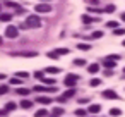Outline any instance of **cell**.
<instances>
[{
  "instance_id": "4316f807",
  "label": "cell",
  "mask_w": 125,
  "mask_h": 117,
  "mask_svg": "<svg viewBox=\"0 0 125 117\" xmlns=\"http://www.w3.org/2000/svg\"><path fill=\"white\" fill-rule=\"evenodd\" d=\"M5 5H7V7H14V9H19V5H17L16 2H10V0H7V2H5Z\"/></svg>"
},
{
  "instance_id": "d6a6232c",
  "label": "cell",
  "mask_w": 125,
  "mask_h": 117,
  "mask_svg": "<svg viewBox=\"0 0 125 117\" xmlns=\"http://www.w3.org/2000/svg\"><path fill=\"white\" fill-rule=\"evenodd\" d=\"M34 78H36V79H43L45 76H43V72H41V71H36V72H34Z\"/></svg>"
},
{
  "instance_id": "44dd1931",
  "label": "cell",
  "mask_w": 125,
  "mask_h": 117,
  "mask_svg": "<svg viewBox=\"0 0 125 117\" xmlns=\"http://www.w3.org/2000/svg\"><path fill=\"white\" fill-rule=\"evenodd\" d=\"M21 107H22V108H31V107H33V102H29V100H22V102H21Z\"/></svg>"
},
{
  "instance_id": "e575fe53",
  "label": "cell",
  "mask_w": 125,
  "mask_h": 117,
  "mask_svg": "<svg viewBox=\"0 0 125 117\" xmlns=\"http://www.w3.org/2000/svg\"><path fill=\"white\" fill-rule=\"evenodd\" d=\"M113 11H115V5H108L106 7V12H113Z\"/></svg>"
},
{
  "instance_id": "7a4b0ae2",
  "label": "cell",
  "mask_w": 125,
  "mask_h": 117,
  "mask_svg": "<svg viewBox=\"0 0 125 117\" xmlns=\"http://www.w3.org/2000/svg\"><path fill=\"white\" fill-rule=\"evenodd\" d=\"M34 11H36L38 14H48V12H52V5H50L48 2H40V4L34 7Z\"/></svg>"
},
{
  "instance_id": "4dcf8cb0",
  "label": "cell",
  "mask_w": 125,
  "mask_h": 117,
  "mask_svg": "<svg viewBox=\"0 0 125 117\" xmlns=\"http://www.w3.org/2000/svg\"><path fill=\"white\" fill-rule=\"evenodd\" d=\"M115 35H118V36H120V35H125V29H123V28H116V29H115Z\"/></svg>"
},
{
  "instance_id": "83f0119b",
  "label": "cell",
  "mask_w": 125,
  "mask_h": 117,
  "mask_svg": "<svg viewBox=\"0 0 125 117\" xmlns=\"http://www.w3.org/2000/svg\"><path fill=\"white\" fill-rule=\"evenodd\" d=\"M74 64H75V65H86V60H84V59H75Z\"/></svg>"
},
{
  "instance_id": "e0dca14e",
  "label": "cell",
  "mask_w": 125,
  "mask_h": 117,
  "mask_svg": "<svg viewBox=\"0 0 125 117\" xmlns=\"http://www.w3.org/2000/svg\"><path fill=\"white\" fill-rule=\"evenodd\" d=\"M41 83H45V84H48V86H53L57 81H55V79H52V78H43V79H41Z\"/></svg>"
},
{
  "instance_id": "7bdbcfd3",
  "label": "cell",
  "mask_w": 125,
  "mask_h": 117,
  "mask_svg": "<svg viewBox=\"0 0 125 117\" xmlns=\"http://www.w3.org/2000/svg\"><path fill=\"white\" fill-rule=\"evenodd\" d=\"M0 11H2V5H0Z\"/></svg>"
},
{
  "instance_id": "cb8c5ba5",
  "label": "cell",
  "mask_w": 125,
  "mask_h": 117,
  "mask_svg": "<svg viewBox=\"0 0 125 117\" xmlns=\"http://www.w3.org/2000/svg\"><path fill=\"white\" fill-rule=\"evenodd\" d=\"M46 115H48V112H46V110H43V108H41V110H38V112L34 114V117H46Z\"/></svg>"
},
{
  "instance_id": "8992f818",
  "label": "cell",
  "mask_w": 125,
  "mask_h": 117,
  "mask_svg": "<svg viewBox=\"0 0 125 117\" xmlns=\"http://www.w3.org/2000/svg\"><path fill=\"white\" fill-rule=\"evenodd\" d=\"M101 95H103V98H108V100H118L120 98L116 95V91H113V90H104Z\"/></svg>"
},
{
  "instance_id": "ab89813d",
  "label": "cell",
  "mask_w": 125,
  "mask_h": 117,
  "mask_svg": "<svg viewBox=\"0 0 125 117\" xmlns=\"http://www.w3.org/2000/svg\"><path fill=\"white\" fill-rule=\"evenodd\" d=\"M122 21H123V23H125V12H123V14H122Z\"/></svg>"
},
{
  "instance_id": "ba28073f",
  "label": "cell",
  "mask_w": 125,
  "mask_h": 117,
  "mask_svg": "<svg viewBox=\"0 0 125 117\" xmlns=\"http://www.w3.org/2000/svg\"><path fill=\"white\" fill-rule=\"evenodd\" d=\"M36 102H38V103H41V105H48V103H52L53 100H52L50 96H38V98H36Z\"/></svg>"
},
{
  "instance_id": "f6af8a7d",
  "label": "cell",
  "mask_w": 125,
  "mask_h": 117,
  "mask_svg": "<svg viewBox=\"0 0 125 117\" xmlns=\"http://www.w3.org/2000/svg\"><path fill=\"white\" fill-rule=\"evenodd\" d=\"M123 72H125V69H123Z\"/></svg>"
},
{
  "instance_id": "2e32d148",
  "label": "cell",
  "mask_w": 125,
  "mask_h": 117,
  "mask_svg": "<svg viewBox=\"0 0 125 117\" xmlns=\"http://www.w3.org/2000/svg\"><path fill=\"white\" fill-rule=\"evenodd\" d=\"M16 55H21V57H36L38 53L36 52H21V53H16Z\"/></svg>"
},
{
  "instance_id": "6da1fadb",
  "label": "cell",
  "mask_w": 125,
  "mask_h": 117,
  "mask_svg": "<svg viewBox=\"0 0 125 117\" xmlns=\"http://www.w3.org/2000/svg\"><path fill=\"white\" fill-rule=\"evenodd\" d=\"M21 28L22 29H38V28H41V17L38 14H31L26 17V21Z\"/></svg>"
},
{
  "instance_id": "836d02e7",
  "label": "cell",
  "mask_w": 125,
  "mask_h": 117,
  "mask_svg": "<svg viewBox=\"0 0 125 117\" xmlns=\"http://www.w3.org/2000/svg\"><path fill=\"white\" fill-rule=\"evenodd\" d=\"M10 83H12V84H21L22 81H21L19 78H12V79H10Z\"/></svg>"
},
{
  "instance_id": "f546056e",
  "label": "cell",
  "mask_w": 125,
  "mask_h": 117,
  "mask_svg": "<svg viewBox=\"0 0 125 117\" xmlns=\"http://www.w3.org/2000/svg\"><path fill=\"white\" fill-rule=\"evenodd\" d=\"M7 91H9V86H5V84L0 86V95H4V93H7Z\"/></svg>"
},
{
  "instance_id": "3957f363",
  "label": "cell",
  "mask_w": 125,
  "mask_h": 117,
  "mask_svg": "<svg viewBox=\"0 0 125 117\" xmlns=\"http://www.w3.org/2000/svg\"><path fill=\"white\" fill-rule=\"evenodd\" d=\"M69 53H70L69 48H55V50H50V52H48V57H50V59H57V57H60V55H69Z\"/></svg>"
},
{
  "instance_id": "ffe728a7",
  "label": "cell",
  "mask_w": 125,
  "mask_h": 117,
  "mask_svg": "<svg viewBox=\"0 0 125 117\" xmlns=\"http://www.w3.org/2000/svg\"><path fill=\"white\" fill-rule=\"evenodd\" d=\"M46 72L48 74H58L60 72V67H46Z\"/></svg>"
},
{
  "instance_id": "9a60e30c",
  "label": "cell",
  "mask_w": 125,
  "mask_h": 117,
  "mask_svg": "<svg viewBox=\"0 0 125 117\" xmlns=\"http://www.w3.org/2000/svg\"><path fill=\"white\" fill-rule=\"evenodd\" d=\"M110 115H111V117H118V115H122V110L116 108V107H115V108H110Z\"/></svg>"
},
{
  "instance_id": "7402d4cb",
  "label": "cell",
  "mask_w": 125,
  "mask_h": 117,
  "mask_svg": "<svg viewBox=\"0 0 125 117\" xmlns=\"http://www.w3.org/2000/svg\"><path fill=\"white\" fill-rule=\"evenodd\" d=\"M16 108H17V105H16L14 102H9V103L5 105V110H7V112H10V110H16Z\"/></svg>"
},
{
  "instance_id": "b9f144b4",
  "label": "cell",
  "mask_w": 125,
  "mask_h": 117,
  "mask_svg": "<svg viewBox=\"0 0 125 117\" xmlns=\"http://www.w3.org/2000/svg\"><path fill=\"white\" fill-rule=\"evenodd\" d=\"M4 78H5V76H4V74H0V79H4Z\"/></svg>"
},
{
  "instance_id": "f1b7e54d",
  "label": "cell",
  "mask_w": 125,
  "mask_h": 117,
  "mask_svg": "<svg viewBox=\"0 0 125 117\" xmlns=\"http://www.w3.org/2000/svg\"><path fill=\"white\" fill-rule=\"evenodd\" d=\"M101 36H103V31H94L91 35V38H101Z\"/></svg>"
},
{
  "instance_id": "7c38bea8",
  "label": "cell",
  "mask_w": 125,
  "mask_h": 117,
  "mask_svg": "<svg viewBox=\"0 0 125 117\" xmlns=\"http://www.w3.org/2000/svg\"><path fill=\"white\" fill-rule=\"evenodd\" d=\"M14 17V14H2L0 12V23H9Z\"/></svg>"
},
{
  "instance_id": "ac0fdd59",
  "label": "cell",
  "mask_w": 125,
  "mask_h": 117,
  "mask_svg": "<svg viewBox=\"0 0 125 117\" xmlns=\"http://www.w3.org/2000/svg\"><path fill=\"white\" fill-rule=\"evenodd\" d=\"M101 84V79H98V78H93L91 81H89V86H93V88H96V86H99Z\"/></svg>"
},
{
  "instance_id": "f35d334b",
  "label": "cell",
  "mask_w": 125,
  "mask_h": 117,
  "mask_svg": "<svg viewBox=\"0 0 125 117\" xmlns=\"http://www.w3.org/2000/svg\"><path fill=\"white\" fill-rule=\"evenodd\" d=\"M89 4H93V5L96 4V5H98V4H99V0H89Z\"/></svg>"
},
{
  "instance_id": "603a6c76",
  "label": "cell",
  "mask_w": 125,
  "mask_h": 117,
  "mask_svg": "<svg viewBox=\"0 0 125 117\" xmlns=\"http://www.w3.org/2000/svg\"><path fill=\"white\" fill-rule=\"evenodd\" d=\"M77 48L79 50H89L91 45H87V43H77Z\"/></svg>"
},
{
  "instance_id": "8d00e7d4",
  "label": "cell",
  "mask_w": 125,
  "mask_h": 117,
  "mask_svg": "<svg viewBox=\"0 0 125 117\" xmlns=\"http://www.w3.org/2000/svg\"><path fill=\"white\" fill-rule=\"evenodd\" d=\"M17 76H19V78H28V72H19Z\"/></svg>"
},
{
  "instance_id": "277c9868",
  "label": "cell",
  "mask_w": 125,
  "mask_h": 117,
  "mask_svg": "<svg viewBox=\"0 0 125 117\" xmlns=\"http://www.w3.org/2000/svg\"><path fill=\"white\" fill-rule=\"evenodd\" d=\"M77 81H79V76H77V74H67L63 84H65L67 88H74V86L77 84Z\"/></svg>"
},
{
  "instance_id": "d4e9b609",
  "label": "cell",
  "mask_w": 125,
  "mask_h": 117,
  "mask_svg": "<svg viewBox=\"0 0 125 117\" xmlns=\"http://www.w3.org/2000/svg\"><path fill=\"white\" fill-rule=\"evenodd\" d=\"M86 114H87V110H84V108H79V110H75V115H77V117H84Z\"/></svg>"
},
{
  "instance_id": "5bb4252c",
  "label": "cell",
  "mask_w": 125,
  "mask_h": 117,
  "mask_svg": "<svg viewBox=\"0 0 125 117\" xmlns=\"http://www.w3.org/2000/svg\"><path fill=\"white\" fill-rule=\"evenodd\" d=\"M94 21H98V19H94V17L87 16V14H84V16H82V23H86V24H91V23H94Z\"/></svg>"
},
{
  "instance_id": "8fae6325",
  "label": "cell",
  "mask_w": 125,
  "mask_h": 117,
  "mask_svg": "<svg viewBox=\"0 0 125 117\" xmlns=\"http://www.w3.org/2000/svg\"><path fill=\"white\" fill-rule=\"evenodd\" d=\"M115 64H116V62H115V60H111V59H108V57H106V59H104V62H103V65H104L106 69H113V67H115Z\"/></svg>"
},
{
  "instance_id": "d590c367",
  "label": "cell",
  "mask_w": 125,
  "mask_h": 117,
  "mask_svg": "<svg viewBox=\"0 0 125 117\" xmlns=\"http://www.w3.org/2000/svg\"><path fill=\"white\" fill-rule=\"evenodd\" d=\"M7 114H9V112H7V110H0V117H5V115H7Z\"/></svg>"
},
{
  "instance_id": "5b68a950",
  "label": "cell",
  "mask_w": 125,
  "mask_h": 117,
  "mask_svg": "<svg viewBox=\"0 0 125 117\" xmlns=\"http://www.w3.org/2000/svg\"><path fill=\"white\" fill-rule=\"evenodd\" d=\"M5 36H7V38H12V40L17 38V36H19V29H17L16 26H7V28H5Z\"/></svg>"
},
{
  "instance_id": "d6986e66",
  "label": "cell",
  "mask_w": 125,
  "mask_h": 117,
  "mask_svg": "<svg viewBox=\"0 0 125 117\" xmlns=\"http://www.w3.org/2000/svg\"><path fill=\"white\" fill-rule=\"evenodd\" d=\"M16 91H17V95H22V96H28L29 95V90L28 88H17Z\"/></svg>"
},
{
  "instance_id": "52a82bcc",
  "label": "cell",
  "mask_w": 125,
  "mask_h": 117,
  "mask_svg": "<svg viewBox=\"0 0 125 117\" xmlns=\"http://www.w3.org/2000/svg\"><path fill=\"white\" fill-rule=\"evenodd\" d=\"M74 93H75V90H74V88H70V90H67V91H65V93H63V95H62L58 100H60V102H63V100H67V98L74 96Z\"/></svg>"
},
{
  "instance_id": "1f68e13d",
  "label": "cell",
  "mask_w": 125,
  "mask_h": 117,
  "mask_svg": "<svg viewBox=\"0 0 125 117\" xmlns=\"http://www.w3.org/2000/svg\"><path fill=\"white\" fill-rule=\"evenodd\" d=\"M108 59H111V60H120V55H116V53H111V55H108Z\"/></svg>"
},
{
  "instance_id": "74e56055",
  "label": "cell",
  "mask_w": 125,
  "mask_h": 117,
  "mask_svg": "<svg viewBox=\"0 0 125 117\" xmlns=\"http://www.w3.org/2000/svg\"><path fill=\"white\" fill-rule=\"evenodd\" d=\"M87 102H89V98H81L79 100V103H87Z\"/></svg>"
},
{
  "instance_id": "484cf974",
  "label": "cell",
  "mask_w": 125,
  "mask_h": 117,
  "mask_svg": "<svg viewBox=\"0 0 125 117\" xmlns=\"http://www.w3.org/2000/svg\"><path fill=\"white\" fill-rule=\"evenodd\" d=\"M106 28H118V23L116 21H108L106 23Z\"/></svg>"
},
{
  "instance_id": "30bf717a",
  "label": "cell",
  "mask_w": 125,
  "mask_h": 117,
  "mask_svg": "<svg viewBox=\"0 0 125 117\" xmlns=\"http://www.w3.org/2000/svg\"><path fill=\"white\" fill-rule=\"evenodd\" d=\"M63 112H65V110H63L62 107H55V108L52 110V115H53V117H62Z\"/></svg>"
},
{
  "instance_id": "9c48e42d",
  "label": "cell",
  "mask_w": 125,
  "mask_h": 117,
  "mask_svg": "<svg viewBox=\"0 0 125 117\" xmlns=\"http://www.w3.org/2000/svg\"><path fill=\"white\" fill-rule=\"evenodd\" d=\"M101 110V105L99 103H93V105H89V108H87V112H91V114H98Z\"/></svg>"
},
{
  "instance_id": "60d3db41",
  "label": "cell",
  "mask_w": 125,
  "mask_h": 117,
  "mask_svg": "<svg viewBox=\"0 0 125 117\" xmlns=\"http://www.w3.org/2000/svg\"><path fill=\"white\" fill-rule=\"evenodd\" d=\"M41 2H48V4H50V2H52V0H41Z\"/></svg>"
},
{
  "instance_id": "ee69618b",
  "label": "cell",
  "mask_w": 125,
  "mask_h": 117,
  "mask_svg": "<svg viewBox=\"0 0 125 117\" xmlns=\"http://www.w3.org/2000/svg\"><path fill=\"white\" fill-rule=\"evenodd\" d=\"M123 47H125V41H123Z\"/></svg>"
},
{
  "instance_id": "4fadbf2b",
  "label": "cell",
  "mask_w": 125,
  "mask_h": 117,
  "mask_svg": "<svg viewBox=\"0 0 125 117\" xmlns=\"http://www.w3.org/2000/svg\"><path fill=\"white\" fill-rule=\"evenodd\" d=\"M87 71H89V74H96V72L99 71V64H91V65L87 67Z\"/></svg>"
}]
</instances>
